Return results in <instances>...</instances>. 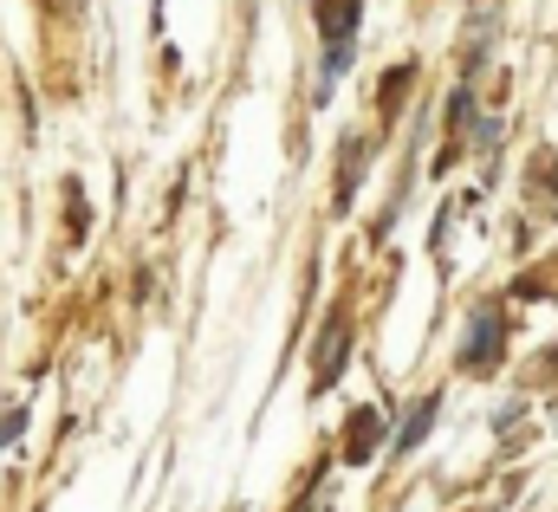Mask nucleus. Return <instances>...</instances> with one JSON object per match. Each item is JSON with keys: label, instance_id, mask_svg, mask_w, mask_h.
I'll return each instance as SVG.
<instances>
[{"label": "nucleus", "instance_id": "f03ea898", "mask_svg": "<svg viewBox=\"0 0 558 512\" xmlns=\"http://www.w3.org/2000/svg\"><path fill=\"white\" fill-rule=\"evenodd\" d=\"M494 357H500V318H481L468 338V370H494Z\"/></svg>", "mask_w": 558, "mask_h": 512}, {"label": "nucleus", "instance_id": "39448f33", "mask_svg": "<svg viewBox=\"0 0 558 512\" xmlns=\"http://www.w3.org/2000/svg\"><path fill=\"white\" fill-rule=\"evenodd\" d=\"M377 422H384L377 409H364V415H357V428H351V461H364V454H371V441H377Z\"/></svg>", "mask_w": 558, "mask_h": 512}, {"label": "nucleus", "instance_id": "7ed1b4c3", "mask_svg": "<svg viewBox=\"0 0 558 512\" xmlns=\"http://www.w3.org/2000/svg\"><path fill=\"white\" fill-rule=\"evenodd\" d=\"M344 344H351V325L338 318V325L325 331V351H318V389H325L331 377H338V357H344Z\"/></svg>", "mask_w": 558, "mask_h": 512}, {"label": "nucleus", "instance_id": "f257e3e1", "mask_svg": "<svg viewBox=\"0 0 558 512\" xmlns=\"http://www.w3.org/2000/svg\"><path fill=\"white\" fill-rule=\"evenodd\" d=\"M318 33H325V46H351V33H357V0H318Z\"/></svg>", "mask_w": 558, "mask_h": 512}, {"label": "nucleus", "instance_id": "20e7f679", "mask_svg": "<svg viewBox=\"0 0 558 512\" xmlns=\"http://www.w3.org/2000/svg\"><path fill=\"white\" fill-rule=\"evenodd\" d=\"M435 415H441V395H422V402H416V415H410V428L397 435V454H410V448H416L422 435H428V422H435Z\"/></svg>", "mask_w": 558, "mask_h": 512}]
</instances>
